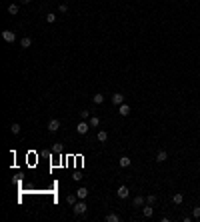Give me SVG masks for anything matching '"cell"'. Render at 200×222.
<instances>
[{"label":"cell","instance_id":"obj_25","mask_svg":"<svg viewBox=\"0 0 200 222\" xmlns=\"http://www.w3.org/2000/svg\"><path fill=\"white\" fill-rule=\"evenodd\" d=\"M192 218H200V206L192 208Z\"/></svg>","mask_w":200,"mask_h":222},{"label":"cell","instance_id":"obj_9","mask_svg":"<svg viewBox=\"0 0 200 222\" xmlns=\"http://www.w3.org/2000/svg\"><path fill=\"white\" fill-rule=\"evenodd\" d=\"M118 114H120V116H128V114H130V106L126 104V102H122V104L118 106Z\"/></svg>","mask_w":200,"mask_h":222},{"label":"cell","instance_id":"obj_10","mask_svg":"<svg viewBox=\"0 0 200 222\" xmlns=\"http://www.w3.org/2000/svg\"><path fill=\"white\" fill-rule=\"evenodd\" d=\"M20 46H22V48H30V46H32V38H30V36H22V38H20Z\"/></svg>","mask_w":200,"mask_h":222},{"label":"cell","instance_id":"obj_14","mask_svg":"<svg viewBox=\"0 0 200 222\" xmlns=\"http://www.w3.org/2000/svg\"><path fill=\"white\" fill-rule=\"evenodd\" d=\"M120 220H122V218H120L116 212H108L106 214V222H120Z\"/></svg>","mask_w":200,"mask_h":222},{"label":"cell","instance_id":"obj_18","mask_svg":"<svg viewBox=\"0 0 200 222\" xmlns=\"http://www.w3.org/2000/svg\"><path fill=\"white\" fill-rule=\"evenodd\" d=\"M96 138H98V142H106V140H108V132H106V130H100L98 134H96Z\"/></svg>","mask_w":200,"mask_h":222},{"label":"cell","instance_id":"obj_4","mask_svg":"<svg viewBox=\"0 0 200 222\" xmlns=\"http://www.w3.org/2000/svg\"><path fill=\"white\" fill-rule=\"evenodd\" d=\"M116 196H118V198H122V200H124V198H128V196H130V190H128V186H124V184H122V186H118V190H116Z\"/></svg>","mask_w":200,"mask_h":222},{"label":"cell","instance_id":"obj_6","mask_svg":"<svg viewBox=\"0 0 200 222\" xmlns=\"http://www.w3.org/2000/svg\"><path fill=\"white\" fill-rule=\"evenodd\" d=\"M110 100L114 102L116 106H120V104H122V102H124V94H122V92H114V94L110 96Z\"/></svg>","mask_w":200,"mask_h":222},{"label":"cell","instance_id":"obj_15","mask_svg":"<svg viewBox=\"0 0 200 222\" xmlns=\"http://www.w3.org/2000/svg\"><path fill=\"white\" fill-rule=\"evenodd\" d=\"M76 196L80 198V200H84V198L88 196V188H86V186H80V188L76 190Z\"/></svg>","mask_w":200,"mask_h":222},{"label":"cell","instance_id":"obj_8","mask_svg":"<svg viewBox=\"0 0 200 222\" xmlns=\"http://www.w3.org/2000/svg\"><path fill=\"white\" fill-rule=\"evenodd\" d=\"M58 128H60V120H58V118H52V120L48 122V130L50 132H56Z\"/></svg>","mask_w":200,"mask_h":222},{"label":"cell","instance_id":"obj_26","mask_svg":"<svg viewBox=\"0 0 200 222\" xmlns=\"http://www.w3.org/2000/svg\"><path fill=\"white\" fill-rule=\"evenodd\" d=\"M80 118L82 120H88V118H90V112L88 110H80Z\"/></svg>","mask_w":200,"mask_h":222},{"label":"cell","instance_id":"obj_11","mask_svg":"<svg viewBox=\"0 0 200 222\" xmlns=\"http://www.w3.org/2000/svg\"><path fill=\"white\" fill-rule=\"evenodd\" d=\"M164 160H168V152L166 150H158L156 152V162H164Z\"/></svg>","mask_w":200,"mask_h":222},{"label":"cell","instance_id":"obj_1","mask_svg":"<svg viewBox=\"0 0 200 222\" xmlns=\"http://www.w3.org/2000/svg\"><path fill=\"white\" fill-rule=\"evenodd\" d=\"M72 208H74V214H76V216H84V214H86V210H88V206H86V202H84V200H78V202L74 204Z\"/></svg>","mask_w":200,"mask_h":222},{"label":"cell","instance_id":"obj_7","mask_svg":"<svg viewBox=\"0 0 200 222\" xmlns=\"http://www.w3.org/2000/svg\"><path fill=\"white\" fill-rule=\"evenodd\" d=\"M142 214H144V218H150L154 214V204H144L142 206Z\"/></svg>","mask_w":200,"mask_h":222},{"label":"cell","instance_id":"obj_21","mask_svg":"<svg viewBox=\"0 0 200 222\" xmlns=\"http://www.w3.org/2000/svg\"><path fill=\"white\" fill-rule=\"evenodd\" d=\"M10 130H12V134H20V124H18V122H12Z\"/></svg>","mask_w":200,"mask_h":222},{"label":"cell","instance_id":"obj_28","mask_svg":"<svg viewBox=\"0 0 200 222\" xmlns=\"http://www.w3.org/2000/svg\"><path fill=\"white\" fill-rule=\"evenodd\" d=\"M32 0H18V4H30Z\"/></svg>","mask_w":200,"mask_h":222},{"label":"cell","instance_id":"obj_22","mask_svg":"<svg viewBox=\"0 0 200 222\" xmlns=\"http://www.w3.org/2000/svg\"><path fill=\"white\" fill-rule=\"evenodd\" d=\"M46 22H48V24H52V22H56V14H52V12H48V14H46Z\"/></svg>","mask_w":200,"mask_h":222},{"label":"cell","instance_id":"obj_29","mask_svg":"<svg viewBox=\"0 0 200 222\" xmlns=\"http://www.w3.org/2000/svg\"><path fill=\"white\" fill-rule=\"evenodd\" d=\"M172 2H174V0H172Z\"/></svg>","mask_w":200,"mask_h":222},{"label":"cell","instance_id":"obj_16","mask_svg":"<svg viewBox=\"0 0 200 222\" xmlns=\"http://www.w3.org/2000/svg\"><path fill=\"white\" fill-rule=\"evenodd\" d=\"M182 200H184V196H182V192H176V194H172V202L176 204H182Z\"/></svg>","mask_w":200,"mask_h":222},{"label":"cell","instance_id":"obj_13","mask_svg":"<svg viewBox=\"0 0 200 222\" xmlns=\"http://www.w3.org/2000/svg\"><path fill=\"white\" fill-rule=\"evenodd\" d=\"M118 164H120V168H128V166L132 164V160H130L128 156H122V158L118 160Z\"/></svg>","mask_w":200,"mask_h":222},{"label":"cell","instance_id":"obj_17","mask_svg":"<svg viewBox=\"0 0 200 222\" xmlns=\"http://www.w3.org/2000/svg\"><path fill=\"white\" fill-rule=\"evenodd\" d=\"M78 200H80V198H78L76 194H68V196H66V202L70 204V206H74V204H76Z\"/></svg>","mask_w":200,"mask_h":222},{"label":"cell","instance_id":"obj_19","mask_svg":"<svg viewBox=\"0 0 200 222\" xmlns=\"http://www.w3.org/2000/svg\"><path fill=\"white\" fill-rule=\"evenodd\" d=\"M88 122H90V128L100 126V118H98V116H90V118H88Z\"/></svg>","mask_w":200,"mask_h":222},{"label":"cell","instance_id":"obj_24","mask_svg":"<svg viewBox=\"0 0 200 222\" xmlns=\"http://www.w3.org/2000/svg\"><path fill=\"white\" fill-rule=\"evenodd\" d=\"M146 204H156V194H148L146 196Z\"/></svg>","mask_w":200,"mask_h":222},{"label":"cell","instance_id":"obj_12","mask_svg":"<svg viewBox=\"0 0 200 222\" xmlns=\"http://www.w3.org/2000/svg\"><path fill=\"white\" fill-rule=\"evenodd\" d=\"M20 12V4H16V2H12V4H8V14H18Z\"/></svg>","mask_w":200,"mask_h":222},{"label":"cell","instance_id":"obj_27","mask_svg":"<svg viewBox=\"0 0 200 222\" xmlns=\"http://www.w3.org/2000/svg\"><path fill=\"white\" fill-rule=\"evenodd\" d=\"M52 152H54V154H58V152H62V146H60V144H54V146H52Z\"/></svg>","mask_w":200,"mask_h":222},{"label":"cell","instance_id":"obj_5","mask_svg":"<svg viewBox=\"0 0 200 222\" xmlns=\"http://www.w3.org/2000/svg\"><path fill=\"white\" fill-rule=\"evenodd\" d=\"M144 204H146V198H144L142 194H138V196L132 198V206L134 208H140V206H144Z\"/></svg>","mask_w":200,"mask_h":222},{"label":"cell","instance_id":"obj_2","mask_svg":"<svg viewBox=\"0 0 200 222\" xmlns=\"http://www.w3.org/2000/svg\"><path fill=\"white\" fill-rule=\"evenodd\" d=\"M88 128H90V122H88V120H80L76 124V132H78V134H86Z\"/></svg>","mask_w":200,"mask_h":222},{"label":"cell","instance_id":"obj_20","mask_svg":"<svg viewBox=\"0 0 200 222\" xmlns=\"http://www.w3.org/2000/svg\"><path fill=\"white\" fill-rule=\"evenodd\" d=\"M92 102H94V104H102V102H104V94H94V96H92Z\"/></svg>","mask_w":200,"mask_h":222},{"label":"cell","instance_id":"obj_23","mask_svg":"<svg viewBox=\"0 0 200 222\" xmlns=\"http://www.w3.org/2000/svg\"><path fill=\"white\" fill-rule=\"evenodd\" d=\"M58 10H60V14H66V12H68V4H66V2L58 4Z\"/></svg>","mask_w":200,"mask_h":222},{"label":"cell","instance_id":"obj_3","mask_svg":"<svg viewBox=\"0 0 200 222\" xmlns=\"http://www.w3.org/2000/svg\"><path fill=\"white\" fill-rule=\"evenodd\" d=\"M2 38H4V42L12 44V42L16 40V34L12 32V30H2Z\"/></svg>","mask_w":200,"mask_h":222}]
</instances>
